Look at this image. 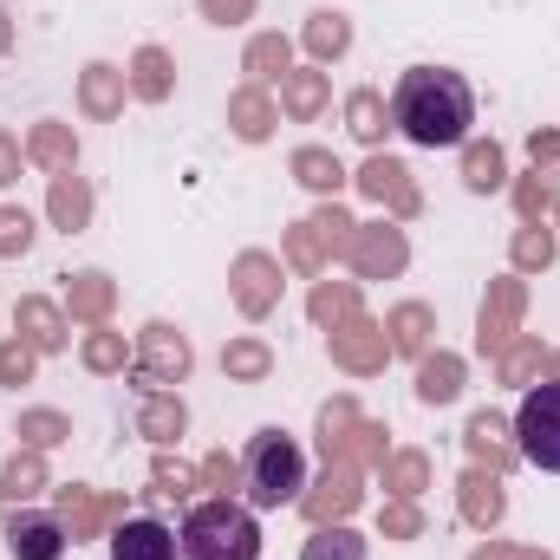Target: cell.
I'll return each instance as SVG.
<instances>
[{"mask_svg": "<svg viewBox=\"0 0 560 560\" xmlns=\"http://www.w3.org/2000/svg\"><path fill=\"white\" fill-rule=\"evenodd\" d=\"M476 125V92L463 72L450 66H411L392 92V131H405L423 150H443V143H463Z\"/></svg>", "mask_w": 560, "mask_h": 560, "instance_id": "1", "label": "cell"}, {"mask_svg": "<svg viewBox=\"0 0 560 560\" xmlns=\"http://www.w3.org/2000/svg\"><path fill=\"white\" fill-rule=\"evenodd\" d=\"M176 548H183V560H261V528L235 495H215L183 515Z\"/></svg>", "mask_w": 560, "mask_h": 560, "instance_id": "2", "label": "cell"}, {"mask_svg": "<svg viewBox=\"0 0 560 560\" xmlns=\"http://www.w3.org/2000/svg\"><path fill=\"white\" fill-rule=\"evenodd\" d=\"M242 489L255 509H287L306 495V463H300V443L287 430H255V443L242 456Z\"/></svg>", "mask_w": 560, "mask_h": 560, "instance_id": "3", "label": "cell"}, {"mask_svg": "<svg viewBox=\"0 0 560 560\" xmlns=\"http://www.w3.org/2000/svg\"><path fill=\"white\" fill-rule=\"evenodd\" d=\"M385 423L359 418V405L352 398H332L326 411H319V450H326V463H352V469H378L392 450H385Z\"/></svg>", "mask_w": 560, "mask_h": 560, "instance_id": "4", "label": "cell"}, {"mask_svg": "<svg viewBox=\"0 0 560 560\" xmlns=\"http://www.w3.org/2000/svg\"><path fill=\"white\" fill-rule=\"evenodd\" d=\"M515 450H522V463L560 476V378L528 385V398L515 411Z\"/></svg>", "mask_w": 560, "mask_h": 560, "instance_id": "5", "label": "cell"}, {"mask_svg": "<svg viewBox=\"0 0 560 560\" xmlns=\"http://www.w3.org/2000/svg\"><path fill=\"white\" fill-rule=\"evenodd\" d=\"M189 365H196V352H189V339H183L170 319H150V326L138 332V385H143V392L183 385V378H189Z\"/></svg>", "mask_w": 560, "mask_h": 560, "instance_id": "6", "label": "cell"}, {"mask_svg": "<svg viewBox=\"0 0 560 560\" xmlns=\"http://www.w3.org/2000/svg\"><path fill=\"white\" fill-rule=\"evenodd\" d=\"M522 313H528V287H522V280H489L482 313H476V346H482L489 359H502V352L522 339Z\"/></svg>", "mask_w": 560, "mask_h": 560, "instance_id": "7", "label": "cell"}, {"mask_svg": "<svg viewBox=\"0 0 560 560\" xmlns=\"http://www.w3.org/2000/svg\"><path fill=\"white\" fill-rule=\"evenodd\" d=\"M359 502H365V469H352V463H326V476L306 482L300 515H306L313 528H326V522H352Z\"/></svg>", "mask_w": 560, "mask_h": 560, "instance_id": "8", "label": "cell"}, {"mask_svg": "<svg viewBox=\"0 0 560 560\" xmlns=\"http://www.w3.org/2000/svg\"><path fill=\"white\" fill-rule=\"evenodd\" d=\"M352 183H359V196H372V202H378L392 222H411V215L423 209V196H418V183H411V170H405L398 156H385V150H372V156L359 163V176H352Z\"/></svg>", "mask_w": 560, "mask_h": 560, "instance_id": "9", "label": "cell"}, {"mask_svg": "<svg viewBox=\"0 0 560 560\" xmlns=\"http://www.w3.org/2000/svg\"><path fill=\"white\" fill-rule=\"evenodd\" d=\"M112 522H125V495H105V489H85V482H66L59 489V528L66 541H98Z\"/></svg>", "mask_w": 560, "mask_h": 560, "instance_id": "10", "label": "cell"}, {"mask_svg": "<svg viewBox=\"0 0 560 560\" xmlns=\"http://www.w3.org/2000/svg\"><path fill=\"white\" fill-rule=\"evenodd\" d=\"M385 359H392V332H385L378 319L352 313L346 326H332V365H339V372L372 378V372H385Z\"/></svg>", "mask_w": 560, "mask_h": 560, "instance_id": "11", "label": "cell"}, {"mask_svg": "<svg viewBox=\"0 0 560 560\" xmlns=\"http://www.w3.org/2000/svg\"><path fill=\"white\" fill-rule=\"evenodd\" d=\"M346 261H352V275L359 280H398L405 275V261H411V242H405L398 222H372V229L352 235Z\"/></svg>", "mask_w": 560, "mask_h": 560, "instance_id": "12", "label": "cell"}, {"mask_svg": "<svg viewBox=\"0 0 560 560\" xmlns=\"http://www.w3.org/2000/svg\"><path fill=\"white\" fill-rule=\"evenodd\" d=\"M229 293H235V306H242L248 319H268V313L280 306V261L275 255H261V248L235 255V268H229Z\"/></svg>", "mask_w": 560, "mask_h": 560, "instance_id": "13", "label": "cell"}, {"mask_svg": "<svg viewBox=\"0 0 560 560\" xmlns=\"http://www.w3.org/2000/svg\"><path fill=\"white\" fill-rule=\"evenodd\" d=\"M7 555L13 560H59L66 555L59 515H26V509H13V515H7Z\"/></svg>", "mask_w": 560, "mask_h": 560, "instance_id": "14", "label": "cell"}, {"mask_svg": "<svg viewBox=\"0 0 560 560\" xmlns=\"http://www.w3.org/2000/svg\"><path fill=\"white\" fill-rule=\"evenodd\" d=\"M463 450L482 463V469H495V476H509L515 463H522V450H515V436H509V423L495 418V411H476V418L463 423Z\"/></svg>", "mask_w": 560, "mask_h": 560, "instance_id": "15", "label": "cell"}, {"mask_svg": "<svg viewBox=\"0 0 560 560\" xmlns=\"http://www.w3.org/2000/svg\"><path fill=\"white\" fill-rule=\"evenodd\" d=\"M125 92H131V72H118V66H85L79 72V112L92 125H112L125 112Z\"/></svg>", "mask_w": 560, "mask_h": 560, "instance_id": "16", "label": "cell"}, {"mask_svg": "<svg viewBox=\"0 0 560 560\" xmlns=\"http://www.w3.org/2000/svg\"><path fill=\"white\" fill-rule=\"evenodd\" d=\"M456 502H463V522H469V528H495V522L509 515L502 476H495V469H482V463H476V469L456 482Z\"/></svg>", "mask_w": 560, "mask_h": 560, "instance_id": "17", "label": "cell"}, {"mask_svg": "<svg viewBox=\"0 0 560 560\" xmlns=\"http://www.w3.org/2000/svg\"><path fill=\"white\" fill-rule=\"evenodd\" d=\"M112 306H118V280H112V275L85 268V275L66 280V313H72L79 326H105V319H112Z\"/></svg>", "mask_w": 560, "mask_h": 560, "instance_id": "18", "label": "cell"}, {"mask_svg": "<svg viewBox=\"0 0 560 560\" xmlns=\"http://www.w3.org/2000/svg\"><path fill=\"white\" fill-rule=\"evenodd\" d=\"M176 555H183L176 535H170L163 522H150V515L118 522V535H112V560H176Z\"/></svg>", "mask_w": 560, "mask_h": 560, "instance_id": "19", "label": "cell"}, {"mask_svg": "<svg viewBox=\"0 0 560 560\" xmlns=\"http://www.w3.org/2000/svg\"><path fill=\"white\" fill-rule=\"evenodd\" d=\"M13 326H20V339H26L33 352H66V313H59L52 300L26 293V300L13 306Z\"/></svg>", "mask_w": 560, "mask_h": 560, "instance_id": "20", "label": "cell"}, {"mask_svg": "<svg viewBox=\"0 0 560 560\" xmlns=\"http://www.w3.org/2000/svg\"><path fill=\"white\" fill-rule=\"evenodd\" d=\"M275 125H280V112H275V98H268L261 85H242V92L229 98V131H235L242 143H268Z\"/></svg>", "mask_w": 560, "mask_h": 560, "instance_id": "21", "label": "cell"}, {"mask_svg": "<svg viewBox=\"0 0 560 560\" xmlns=\"http://www.w3.org/2000/svg\"><path fill=\"white\" fill-rule=\"evenodd\" d=\"M46 215H52V229H66V235H79L85 222H92V183L85 176H52V189H46Z\"/></svg>", "mask_w": 560, "mask_h": 560, "instance_id": "22", "label": "cell"}, {"mask_svg": "<svg viewBox=\"0 0 560 560\" xmlns=\"http://www.w3.org/2000/svg\"><path fill=\"white\" fill-rule=\"evenodd\" d=\"M326 98H332V85H326V72H287L280 79V112L293 118V125H306V118H319L326 112Z\"/></svg>", "mask_w": 560, "mask_h": 560, "instance_id": "23", "label": "cell"}, {"mask_svg": "<svg viewBox=\"0 0 560 560\" xmlns=\"http://www.w3.org/2000/svg\"><path fill=\"white\" fill-rule=\"evenodd\" d=\"M418 398L423 405H456L463 398V359L456 352H423L418 359Z\"/></svg>", "mask_w": 560, "mask_h": 560, "instance_id": "24", "label": "cell"}, {"mask_svg": "<svg viewBox=\"0 0 560 560\" xmlns=\"http://www.w3.org/2000/svg\"><path fill=\"white\" fill-rule=\"evenodd\" d=\"M39 489H46V450L7 456V469H0V502H7V509H26Z\"/></svg>", "mask_w": 560, "mask_h": 560, "instance_id": "25", "label": "cell"}, {"mask_svg": "<svg viewBox=\"0 0 560 560\" xmlns=\"http://www.w3.org/2000/svg\"><path fill=\"white\" fill-rule=\"evenodd\" d=\"M242 66H248V85H261V92H268L275 79L293 72V39H287V33H255Z\"/></svg>", "mask_w": 560, "mask_h": 560, "instance_id": "26", "label": "cell"}, {"mask_svg": "<svg viewBox=\"0 0 560 560\" xmlns=\"http://www.w3.org/2000/svg\"><path fill=\"white\" fill-rule=\"evenodd\" d=\"M26 163H39L46 176H66V170L79 163V138H72L66 125H33V131H26Z\"/></svg>", "mask_w": 560, "mask_h": 560, "instance_id": "27", "label": "cell"}, {"mask_svg": "<svg viewBox=\"0 0 560 560\" xmlns=\"http://www.w3.org/2000/svg\"><path fill=\"white\" fill-rule=\"evenodd\" d=\"M385 332H392V352H411V359H423V352H430V332H436V313H430L423 300H405V306H392Z\"/></svg>", "mask_w": 560, "mask_h": 560, "instance_id": "28", "label": "cell"}, {"mask_svg": "<svg viewBox=\"0 0 560 560\" xmlns=\"http://www.w3.org/2000/svg\"><path fill=\"white\" fill-rule=\"evenodd\" d=\"M293 183H306L313 196H326V202H332V196H339V183H346V163H339L332 150H319V143H300V150H293Z\"/></svg>", "mask_w": 560, "mask_h": 560, "instance_id": "29", "label": "cell"}, {"mask_svg": "<svg viewBox=\"0 0 560 560\" xmlns=\"http://www.w3.org/2000/svg\"><path fill=\"white\" fill-rule=\"evenodd\" d=\"M378 476H385L392 502H418L423 489H430V456H423V450H392V456L378 463Z\"/></svg>", "mask_w": 560, "mask_h": 560, "instance_id": "30", "label": "cell"}, {"mask_svg": "<svg viewBox=\"0 0 560 560\" xmlns=\"http://www.w3.org/2000/svg\"><path fill=\"white\" fill-rule=\"evenodd\" d=\"M131 92H138L143 105H163V98L176 92V66H170L163 46H138V59H131Z\"/></svg>", "mask_w": 560, "mask_h": 560, "instance_id": "31", "label": "cell"}, {"mask_svg": "<svg viewBox=\"0 0 560 560\" xmlns=\"http://www.w3.org/2000/svg\"><path fill=\"white\" fill-rule=\"evenodd\" d=\"M138 430L156 443V450H170L183 430H189V411H183V398H163V392H143V411H138Z\"/></svg>", "mask_w": 560, "mask_h": 560, "instance_id": "32", "label": "cell"}, {"mask_svg": "<svg viewBox=\"0 0 560 560\" xmlns=\"http://www.w3.org/2000/svg\"><path fill=\"white\" fill-rule=\"evenodd\" d=\"M346 131H352L359 143H372V150H378V138L392 131V105H385L372 85H359V92L346 98Z\"/></svg>", "mask_w": 560, "mask_h": 560, "instance_id": "33", "label": "cell"}, {"mask_svg": "<svg viewBox=\"0 0 560 560\" xmlns=\"http://www.w3.org/2000/svg\"><path fill=\"white\" fill-rule=\"evenodd\" d=\"M306 313H313V326H346L359 313V280H319L306 293Z\"/></svg>", "mask_w": 560, "mask_h": 560, "instance_id": "34", "label": "cell"}, {"mask_svg": "<svg viewBox=\"0 0 560 560\" xmlns=\"http://www.w3.org/2000/svg\"><path fill=\"white\" fill-rule=\"evenodd\" d=\"M300 39H306V52L326 66V59H339V52L352 46V20H346V13H332V7H319V13L306 20V33H300Z\"/></svg>", "mask_w": 560, "mask_h": 560, "instance_id": "35", "label": "cell"}, {"mask_svg": "<svg viewBox=\"0 0 560 560\" xmlns=\"http://www.w3.org/2000/svg\"><path fill=\"white\" fill-rule=\"evenodd\" d=\"M463 183H469L476 196L502 189V183H509V156H502V143H469V150H463Z\"/></svg>", "mask_w": 560, "mask_h": 560, "instance_id": "36", "label": "cell"}, {"mask_svg": "<svg viewBox=\"0 0 560 560\" xmlns=\"http://www.w3.org/2000/svg\"><path fill=\"white\" fill-rule=\"evenodd\" d=\"M222 372H229L235 385H261V378L275 372V352H268L261 339H229V352H222Z\"/></svg>", "mask_w": 560, "mask_h": 560, "instance_id": "37", "label": "cell"}, {"mask_svg": "<svg viewBox=\"0 0 560 560\" xmlns=\"http://www.w3.org/2000/svg\"><path fill=\"white\" fill-rule=\"evenodd\" d=\"M555 248H560V235L548 229V222H528V229H515V268L522 275H541V268H555Z\"/></svg>", "mask_w": 560, "mask_h": 560, "instance_id": "38", "label": "cell"}, {"mask_svg": "<svg viewBox=\"0 0 560 560\" xmlns=\"http://www.w3.org/2000/svg\"><path fill=\"white\" fill-rule=\"evenodd\" d=\"M300 560H365V535H352L346 522H326V528H313Z\"/></svg>", "mask_w": 560, "mask_h": 560, "instance_id": "39", "label": "cell"}, {"mask_svg": "<svg viewBox=\"0 0 560 560\" xmlns=\"http://www.w3.org/2000/svg\"><path fill=\"white\" fill-rule=\"evenodd\" d=\"M79 359H85V372H125V365H131V346H125V332L92 326L85 346H79Z\"/></svg>", "mask_w": 560, "mask_h": 560, "instance_id": "40", "label": "cell"}, {"mask_svg": "<svg viewBox=\"0 0 560 560\" xmlns=\"http://www.w3.org/2000/svg\"><path fill=\"white\" fill-rule=\"evenodd\" d=\"M541 365H548L541 339H528V332H522V339L495 359V378H502V385H535V378H541Z\"/></svg>", "mask_w": 560, "mask_h": 560, "instance_id": "41", "label": "cell"}, {"mask_svg": "<svg viewBox=\"0 0 560 560\" xmlns=\"http://www.w3.org/2000/svg\"><path fill=\"white\" fill-rule=\"evenodd\" d=\"M306 222H313V235H319V248H326V255H346V248H352V235H359V222H352L339 202H319Z\"/></svg>", "mask_w": 560, "mask_h": 560, "instance_id": "42", "label": "cell"}, {"mask_svg": "<svg viewBox=\"0 0 560 560\" xmlns=\"http://www.w3.org/2000/svg\"><path fill=\"white\" fill-rule=\"evenodd\" d=\"M196 489H202V469H189V463H176V456H156V469H150V495L183 502V495H196Z\"/></svg>", "mask_w": 560, "mask_h": 560, "instance_id": "43", "label": "cell"}, {"mask_svg": "<svg viewBox=\"0 0 560 560\" xmlns=\"http://www.w3.org/2000/svg\"><path fill=\"white\" fill-rule=\"evenodd\" d=\"M515 209H522V222H541L548 209H560V189L548 170H535V176H522L515 183Z\"/></svg>", "mask_w": 560, "mask_h": 560, "instance_id": "44", "label": "cell"}, {"mask_svg": "<svg viewBox=\"0 0 560 560\" xmlns=\"http://www.w3.org/2000/svg\"><path fill=\"white\" fill-rule=\"evenodd\" d=\"M287 268H293V275H319V268H326V248H319L313 222H293V229H287Z\"/></svg>", "mask_w": 560, "mask_h": 560, "instance_id": "45", "label": "cell"}, {"mask_svg": "<svg viewBox=\"0 0 560 560\" xmlns=\"http://www.w3.org/2000/svg\"><path fill=\"white\" fill-rule=\"evenodd\" d=\"M66 436H72V423L59 418V411H20V443L26 450H52Z\"/></svg>", "mask_w": 560, "mask_h": 560, "instance_id": "46", "label": "cell"}, {"mask_svg": "<svg viewBox=\"0 0 560 560\" xmlns=\"http://www.w3.org/2000/svg\"><path fill=\"white\" fill-rule=\"evenodd\" d=\"M378 535H385V541H418L423 509L418 502H385V509H378Z\"/></svg>", "mask_w": 560, "mask_h": 560, "instance_id": "47", "label": "cell"}, {"mask_svg": "<svg viewBox=\"0 0 560 560\" xmlns=\"http://www.w3.org/2000/svg\"><path fill=\"white\" fill-rule=\"evenodd\" d=\"M196 469H202V489H215V495H229V489H242V463H235L229 450H209V456H202Z\"/></svg>", "mask_w": 560, "mask_h": 560, "instance_id": "48", "label": "cell"}, {"mask_svg": "<svg viewBox=\"0 0 560 560\" xmlns=\"http://www.w3.org/2000/svg\"><path fill=\"white\" fill-rule=\"evenodd\" d=\"M33 365H39V352L13 332V339L0 346V385H26V378H33Z\"/></svg>", "mask_w": 560, "mask_h": 560, "instance_id": "49", "label": "cell"}, {"mask_svg": "<svg viewBox=\"0 0 560 560\" xmlns=\"http://www.w3.org/2000/svg\"><path fill=\"white\" fill-rule=\"evenodd\" d=\"M26 248H33V215L26 209H0V261H13Z\"/></svg>", "mask_w": 560, "mask_h": 560, "instance_id": "50", "label": "cell"}, {"mask_svg": "<svg viewBox=\"0 0 560 560\" xmlns=\"http://www.w3.org/2000/svg\"><path fill=\"white\" fill-rule=\"evenodd\" d=\"M196 13L215 20V26H242V20L255 13V0H196Z\"/></svg>", "mask_w": 560, "mask_h": 560, "instance_id": "51", "label": "cell"}, {"mask_svg": "<svg viewBox=\"0 0 560 560\" xmlns=\"http://www.w3.org/2000/svg\"><path fill=\"white\" fill-rule=\"evenodd\" d=\"M469 560H555L548 548H509V541H482Z\"/></svg>", "mask_w": 560, "mask_h": 560, "instance_id": "52", "label": "cell"}, {"mask_svg": "<svg viewBox=\"0 0 560 560\" xmlns=\"http://www.w3.org/2000/svg\"><path fill=\"white\" fill-rule=\"evenodd\" d=\"M20 156H26L20 138H13V131H0V189H7V183H20Z\"/></svg>", "mask_w": 560, "mask_h": 560, "instance_id": "53", "label": "cell"}, {"mask_svg": "<svg viewBox=\"0 0 560 560\" xmlns=\"http://www.w3.org/2000/svg\"><path fill=\"white\" fill-rule=\"evenodd\" d=\"M528 156H535V170H541V163H560V131H535V138H528Z\"/></svg>", "mask_w": 560, "mask_h": 560, "instance_id": "54", "label": "cell"}, {"mask_svg": "<svg viewBox=\"0 0 560 560\" xmlns=\"http://www.w3.org/2000/svg\"><path fill=\"white\" fill-rule=\"evenodd\" d=\"M13 46V20H7V7H0V52Z\"/></svg>", "mask_w": 560, "mask_h": 560, "instance_id": "55", "label": "cell"}, {"mask_svg": "<svg viewBox=\"0 0 560 560\" xmlns=\"http://www.w3.org/2000/svg\"><path fill=\"white\" fill-rule=\"evenodd\" d=\"M541 372H548V378H560V352H548V365H541Z\"/></svg>", "mask_w": 560, "mask_h": 560, "instance_id": "56", "label": "cell"}, {"mask_svg": "<svg viewBox=\"0 0 560 560\" xmlns=\"http://www.w3.org/2000/svg\"><path fill=\"white\" fill-rule=\"evenodd\" d=\"M555 222H560V209H555Z\"/></svg>", "mask_w": 560, "mask_h": 560, "instance_id": "57", "label": "cell"}]
</instances>
